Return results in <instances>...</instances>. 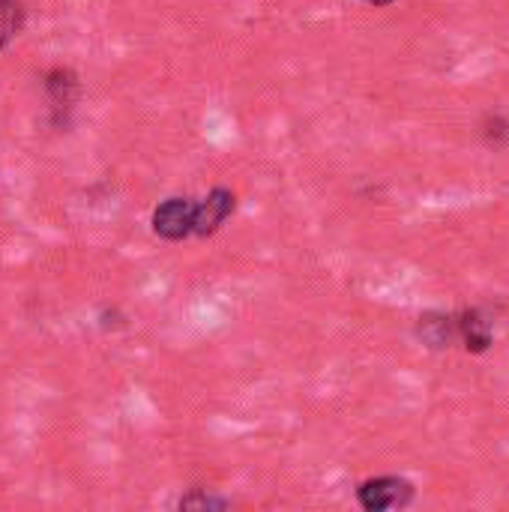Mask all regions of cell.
Returning a JSON list of instances; mask_svg holds the SVG:
<instances>
[{
    "label": "cell",
    "mask_w": 509,
    "mask_h": 512,
    "mask_svg": "<svg viewBox=\"0 0 509 512\" xmlns=\"http://www.w3.org/2000/svg\"><path fill=\"white\" fill-rule=\"evenodd\" d=\"M357 501L369 512L402 510L414 501V486L405 477H375L357 489Z\"/></svg>",
    "instance_id": "obj_1"
},
{
    "label": "cell",
    "mask_w": 509,
    "mask_h": 512,
    "mask_svg": "<svg viewBox=\"0 0 509 512\" xmlns=\"http://www.w3.org/2000/svg\"><path fill=\"white\" fill-rule=\"evenodd\" d=\"M195 225V204L189 198H168L153 210V234H159L162 240H183L192 234Z\"/></svg>",
    "instance_id": "obj_2"
},
{
    "label": "cell",
    "mask_w": 509,
    "mask_h": 512,
    "mask_svg": "<svg viewBox=\"0 0 509 512\" xmlns=\"http://www.w3.org/2000/svg\"><path fill=\"white\" fill-rule=\"evenodd\" d=\"M234 213V192L219 186L213 189L204 201L195 204V225H192V234L198 237H210L222 228V222Z\"/></svg>",
    "instance_id": "obj_3"
},
{
    "label": "cell",
    "mask_w": 509,
    "mask_h": 512,
    "mask_svg": "<svg viewBox=\"0 0 509 512\" xmlns=\"http://www.w3.org/2000/svg\"><path fill=\"white\" fill-rule=\"evenodd\" d=\"M456 327H459V339L462 345L471 351V354H486L495 342V333H492V324L477 312V309H468L462 315H456Z\"/></svg>",
    "instance_id": "obj_4"
},
{
    "label": "cell",
    "mask_w": 509,
    "mask_h": 512,
    "mask_svg": "<svg viewBox=\"0 0 509 512\" xmlns=\"http://www.w3.org/2000/svg\"><path fill=\"white\" fill-rule=\"evenodd\" d=\"M417 333H420V339H423L429 348H450V345L459 339L456 318H453V315H444V312H429V315H423L420 324H417Z\"/></svg>",
    "instance_id": "obj_5"
},
{
    "label": "cell",
    "mask_w": 509,
    "mask_h": 512,
    "mask_svg": "<svg viewBox=\"0 0 509 512\" xmlns=\"http://www.w3.org/2000/svg\"><path fill=\"white\" fill-rule=\"evenodd\" d=\"M45 93H48L51 108H54L57 114H60V111H69L72 102L78 99V78H75V72H72V69H63V66L51 69V72L45 75Z\"/></svg>",
    "instance_id": "obj_6"
},
{
    "label": "cell",
    "mask_w": 509,
    "mask_h": 512,
    "mask_svg": "<svg viewBox=\"0 0 509 512\" xmlns=\"http://www.w3.org/2000/svg\"><path fill=\"white\" fill-rule=\"evenodd\" d=\"M24 27V6L18 0H0V51L21 33Z\"/></svg>",
    "instance_id": "obj_7"
},
{
    "label": "cell",
    "mask_w": 509,
    "mask_h": 512,
    "mask_svg": "<svg viewBox=\"0 0 509 512\" xmlns=\"http://www.w3.org/2000/svg\"><path fill=\"white\" fill-rule=\"evenodd\" d=\"M180 507H186V510H189V507H201V510L207 507V510H210V507H228V504H225V501H216V498H183Z\"/></svg>",
    "instance_id": "obj_8"
},
{
    "label": "cell",
    "mask_w": 509,
    "mask_h": 512,
    "mask_svg": "<svg viewBox=\"0 0 509 512\" xmlns=\"http://www.w3.org/2000/svg\"><path fill=\"white\" fill-rule=\"evenodd\" d=\"M366 3H372V6H390L393 0H366Z\"/></svg>",
    "instance_id": "obj_9"
}]
</instances>
